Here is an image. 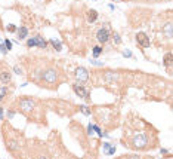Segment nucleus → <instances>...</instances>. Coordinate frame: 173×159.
<instances>
[{"mask_svg": "<svg viewBox=\"0 0 173 159\" xmlns=\"http://www.w3.org/2000/svg\"><path fill=\"white\" fill-rule=\"evenodd\" d=\"M123 57H127V58H130V57H132V52L126 49V51H123Z\"/></svg>", "mask_w": 173, "mask_h": 159, "instance_id": "5701e85b", "label": "nucleus"}, {"mask_svg": "<svg viewBox=\"0 0 173 159\" xmlns=\"http://www.w3.org/2000/svg\"><path fill=\"white\" fill-rule=\"evenodd\" d=\"M11 79H12V74H11L9 71H3V73H0V82H2V83H9Z\"/></svg>", "mask_w": 173, "mask_h": 159, "instance_id": "1a4fd4ad", "label": "nucleus"}, {"mask_svg": "<svg viewBox=\"0 0 173 159\" xmlns=\"http://www.w3.org/2000/svg\"><path fill=\"white\" fill-rule=\"evenodd\" d=\"M74 76H76L77 82H80V83H85V82L89 80V71H87V69H85V67H79V69H76Z\"/></svg>", "mask_w": 173, "mask_h": 159, "instance_id": "39448f33", "label": "nucleus"}, {"mask_svg": "<svg viewBox=\"0 0 173 159\" xmlns=\"http://www.w3.org/2000/svg\"><path fill=\"white\" fill-rule=\"evenodd\" d=\"M5 46H6L8 51H11V49H12V42H11L9 39H5Z\"/></svg>", "mask_w": 173, "mask_h": 159, "instance_id": "412c9836", "label": "nucleus"}, {"mask_svg": "<svg viewBox=\"0 0 173 159\" xmlns=\"http://www.w3.org/2000/svg\"><path fill=\"white\" fill-rule=\"evenodd\" d=\"M27 46H28V48L39 46V48H42V49H46V48H48V42L45 40V37H42V36H36V37H33V39H28V40H27Z\"/></svg>", "mask_w": 173, "mask_h": 159, "instance_id": "20e7f679", "label": "nucleus"}, {"mask_svg": "<svg viewBox=\"0 0 173 159\" xmlns=\"http://www.w3.org/2000/svg\"><path fill=\"white\" fill-rule=\"evenodd\" d=\"M36 107V100L30 98V97H22L19 100V110L24 112V113H28V112H33Z\"/></svg>", "mask_w": 173, "mask_h": 159, "instance_id": "7ed1b4c3", "label": "nucleus"}, {"mask_svg": "<svg viewBox=\"0 0 173 159\" xmlns=\"http://www.w3.org/2000/svg\"><path fill=\"white\" fill-rule=\"evenodd\" d=\"M104 152H105V155H113V153H116V146H111V144L105 143L104 144Z\"/></svg>", "mask_w": 173, "mask_h": 159, "instance_id": "f8f14e48", "label": "nucleus"}, {"mask_svg": "<svg viewBox=\"0 0 173 159\" xmlns=\"http://www.w3.org/2000/svg\"><path fill=\"white\" fill-rule=\"evenodd\" d=\"M105 77H107V80H116V79H119V76L116 73H113V71H107Z\"/></svg>", "mask_w": 173, "mask_h": 159, "instance_id": "dca6fc26", "label": "nucleus"}, {"mask_svg": "<svg viewBox=\"0 0 173 159\" xmlns=\"http://www.w3.org/2000/svg\"><path fill=\"white\" fill-rule=\"evenodd\" d=\"M82 110H83V113H85V115H90V112H89V109H87V107H82Z\"/></svg>", "mask_w": 173, "mask_h": 159, "instance_id": "a878e982", "label": "nucleus"}, {"mask_svg": "<svg viewBox=\"0 0 173 159\" xmlns=\"http://www.w3.org/2000/svg\"><path fill=\"white\" fill-rule=\"evenodd\" d=\"M92 64H95V66H102V63H99V61H96V60H93Z\"/></svg>", "mask_w": 173, "mask_h": 159, "instance_id": "bb28decb", "label": "nucleus"}, {"mask_svg": "<svg viewBox=\"0 0 173 159\" xmlns=\"http://www.w3.org/2000/svg\"><path fill=\"white\" fill-rule=\"evenodd\" d=\"M6 149H8L9 152H17L18 149H19V144H18V141H15V140H11V141H8Z\"/></svg>", "mask_w": 173, "mask_h": 159, "instance_id": "9d476101", "label": "nucleus"}, {"mask_svg": "<svg viewBox=\"0 0 173 159\" xmlns=\"http://www.w3.org/2000/svg\"><path fill=\"white\" fill-rule=\"evenodd\" d=\"M73 89H74V92L77 94V97H80V98H86V100H90L89 97H90V94L87 92L85 86L82 85V83H76V85H73Z\"/></svg>", "mask_w": 173, "mask_h": 159, "instance_id": "0eeeda50", "label": "nucleus"}, {"mask_svg": "<svg viewBox=\"0 0 173 159\" xmlns=\"http://www.w3.org/2000/svg\"><path fill=\"white\" fill-rule=\"evenodd\" d=\"M172 60H173L172 54H166V55H164V61H163V63H164V66H166L167 69L172 67Z\"/></svg>", "mask_w": 173, "mask_h": 159, "instance_id": "4468645a", "label": "nucleus"}, {"mask_svg": "<svg viewBox=\"0 0 173 159\" xmlns=\"http://www.w3.org/2000/svg\"><path fill=\"white\" fill-rule=\"evenodd\" d=\"M8 92H9V89L8 86H0V103L6 98V95H8Z\"/></svg>", "mask_w": 173, "mask_h": 159, "instance_id": "2eb2a0df", "label": "nucleus"}, {"mask_svg": "<svg viewBox=\"0 0 173 159\" xmlns=\"http://www.w3.org/2000/svg\"><path fill=\"white\" fill-rule=\"evenodd\" d=\"M98 19V12L95 11V9H90L89 12H87V21L89 22H95Z\"/></svg>", "mask_w": 173, "mask_h": 159, "instance_id": "9b49d317", "label": "nucleus"}, {"mask_svg": "<svg viewBox=\"0 0 173 159\" xmlns=\"http://www.w3.org/2000/svg\"><path fill=\"white\" fill-rule=\"evenodd\" d=\"M51 45H52L53 48L56 49V51H61L62 49V45H61V42H58V40H55V39H51Z\"/></svg>", "mask_w": 173, "mask_h": 159, "instance_id": "f3484780", "label": "nucleus"}, {"mask_svg": "<svg viewBox=\"0 0 173 159\" xmlns=\"http://www.w3.org/2000/svg\"><path fill=\"white\" fill-rule=\"evenodd\" d=\"M6 30H8L9 33H17L18 27H17V25H14V24H8V27H6Z\"/></svg>", "mask_w": 173, "mask_h": 159, "instance_id": "6ab92c4d", "label": "nucleus"}, {"mask_svg": "<svg viewBox=\"0 0 173 159\" xmlns=\"http://www.w3.org/2000/svg\"><path fill=\"white\" fill-rule=\"evenodd\" d=\"M58 77H59V74H58V70L56 69H48V70L43 71V74H42V80L45 82V83H48V85H55L56 83V80H58Z\"/></svg>", "mask_w": 173, "mask_h": 159, "instance_id": "f03ea898", "label": "nucleus"}, {"mask_svg": "<svg viewBox=\"0 0 173 159\" xmlns=\"http://www.w3.org/2000/svg\"><path fill=\"white\" fill-rule=\"evenodd\" d=\"M18 33V39H25L27 34H28V30H27V27H19L17 30Z\"/></svg>", "mask_w": 173, "mask_h": 159, "instance_id": "ddd939ff", "label": "nucleus"}, {"mask_svg": "<svg viewBox=\"0 0 173 159\" xmlns=\"http://www.w3.org/2000/svg\"><path fill=\"white\" fill-rule=\"evenodd\" d=\"M14 71H15L17 74H22V69H21L19 66H15V67H14Z\"/></svg>", "mask_w": 173, "mask_h": 159, "instance_id": "4be33fe9", "label": "nucleus"}, {"mask_svg": "<svg viewBox=\"0 0 173 159\" xmlns=\"http://www.w3.org/2000/svg\"><path fill=\"white\" fill-rule=\"evenodd\" d=\"M110 37H111V33H110L108 28H99V30L96 31V39H98V42L102 43V45H105V43L110 40Z\"/></svg>", "mask_w": 173, "mask_h": 159, "instance_id": "423d86ee", "label": "nucleus"}, {"mask_svg": "<svg viewBox=\"0 0 173 159\" xmlns=\"http://www.w3.org/2000/svg\"><path fill=\"white\" fill-rule=\"evenodd\" d=\"M113 39H114V43H116V45H120L121 43V39H120V34H119V33H114V34H113Z\"/></svg>", "mask_w": 173, "mask_h": 159, "instance_id": "aec40b11", "label": "nucleus"}, {"mask_svg": "<svg viewBox=\"0 0 173 159\" xmlns=\"http://www.w3.org/2000/svg\"><path fill=\"white\" fill-rule=\"evenodd\" d=\"M136 42L142 48H150V45H151V40L148 39V36L145 34V33H142V31H139L138 34H136Z\"/></svg>", "mask_w": 173, "mask_h": 159, "instance_id": "6e6552de", "label": "nucleus"}, {"mask_svg": "<svg viewBox=\"0 0 173 159\" xmlns=\"http://www.w3.org/2000/svg\"><path fill=\"white\" fill-rule=\"evenodd\" d=\"M0 119H3V109H0Z\"/></svg>", "mask_w": 173, "mask_h": 159, "instance_id": "cd10ccee", "label": "nucleus"}, {"mask_svg": "<svg viewBox=\"0 0 173 159\" xmlns=\"http://www.w3.org/2000/svg\"><path fill=\"white\" fill-rule=\"evenodd\" d=\"M14 115H15V112H12V110H11V112H8V118H9V119H12V118H14Z\"/></svg>", "mask_w": 173, "mask_h": 159, "instance_id": "393cba45", "label": "nucleus"}, {"mask_svg": "<svg viewBox=\"0 0 173 159\" xmlns=\"http://www.w3.org/2000/svg\"><path fill=\"white\" fill-rule=\"evenodd\" d=\"M0 51H2V52H3V54H8V49H6V46H5V43H3V45L0 43Z\"/></svg>", "mask_w": 173, "mask_h": 159, "instance_id": "b1692460", "label": "nucleus"}, {"mask_svg": "<svg viewBox=\"0 0 173 159\" xmlns=\"http://www.w3.org/2000/svg\"><path fill=\"white\" fill-rule=\"evenodd\" d=\"M150 140H148V134H136L132 140V146L130 147H135V149H147L150 147Z\"/></svg>", "mask_w": 173, "mask_h": 159, "instance_id": "f257e3e1", "label": "nucleus"}, {"mask_svg": "<svg viewBox=\"0 0 173 159\" xmlns=\"http://www.w3.org/2000/svg\"><path fill=\"white\" fill-rule=\"evenodd\" d=\"M101 54H102V48L101 46H95L93 48V58H98Z\"/></svg>", "mask_w": 173, "mask_h": 159, "instance_id": "a211bd4d", "label": "nucleus"}]
</instances>
